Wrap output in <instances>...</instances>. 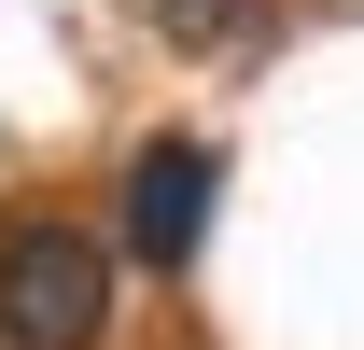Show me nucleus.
Instances as JSON below:
<instances>
[{
    "label": "nucleus",
    "mask_w": 364,
    "mask_h": 350,
    "mask_svg": "<svg viewBox=\"0 0 364 350\" xmlns=\"http://www.w3.org/2000/svg\"><path fill=\"white\" fill-rule=\"evenodd\" d=\"M112 336V253L85 224H14L0 238V350H98Z\"/></svg>",
    "instance_id": "nucleus-1"
},
{
    "label": "nucleus",
    "mask_w": 364,
    "mask_h": 350,
    "mask_svg": "<svg viewBox=\"0 0 364 350\" xmlns=\"http://www.w3.org/2000/svg\"><path fill=\"white\" fill-rule=\"evenodd\" d=\"M210 196H225V154L210 140H140V169H127V253L140 266H196V238H210Z\"/></svg>",
    "instance_id": "nucleus-2"
},
{
    "label": "nucleus",
    "mask_w": 364,
    "mask_h": 350,
    "mask_svg": "<svg viewBox=\"0 0 364 350\" xmlns=\"http://www.w3.org/2000/svg\"><path fill=\"white\" fill-rule=\"evenodd\" d=\"M154 28H168V43H238L252 0H154Z\"/></svg>",
    "instance_id": "nucleus-3"
}]
</instances>
